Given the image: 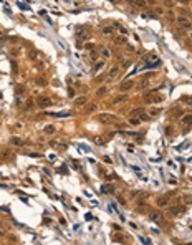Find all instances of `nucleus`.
Masks as SVG:
<instances>
[{
    "label": "nucleus",
    "mask_w": 192,
    "mask_h": 245,
    "mask_svg": "<svg viewBox=\"0 0 192 245\" xmlns=\"http://www.w3.org/2000/svg\"><path fill=\"white\" fill-rule=\"evenodd\" d=\"M149 220L161 224V222L164 220V217H162V212H159V210H152V212L149 214Z\"/></svg>",
    "instance_id": "f257e3e1"
},
{
    "label": "nucleus",
    "mask_w": 192,
    "mask_h": 245,
    "mask_svg": "<svg viewBox=\"0 0 192 245\" xmlns=\"http://www.w3.org/2000/svg\"><path fill=\"white\" fill-rule=\"evenodd\" d=\"M36 103H38L40 108H48V106H52V99L46 98V96H40V98L36 99Z\"/></svg>",
    "instance_id": "f03ea898"
},
{
    "label": "nucleus",
    "mask_w": 192,
    "mask_h": 245,
    "mask_svg": "<svg viewBox=\"0 0 192 245\" xmlns=\"http://www.w3.org/2000/svg\"><path fill=\"white\" fill-rule=\"evenodd\" d=\"M98 119H100V121H104V122H106V121H116V116H114V114H108V113H103V114H100V116H98Z\"/></svg>",
    "instance_id": "7ed1b4c3"
},
{
    "label": "nucleus",
    "mask_w": 192,
    "mask_h": 245,
    "mask_svg": "<svg viewBox=\"0 0 192 245\" xmlns=\"http://www.w3.org/2000/svg\"><path fill=\"white\" fill-rule=\"evenodd\" d=\"M132 86H134V81H132V79H126V81H123V83H121L119 90L121 91H128V90H131Z\"/></svg>",
    "instance_id": "20e7f679"
},
{
    "label": "nucleus",
    "mask_w": 192,
    "mask_h": 245,
    "mask_svg": "<svg viewBox=\"0 0 192 245\" xmlns=\"http://www.w3.org/2000/svg\"><path fill=\"white\" fill-rule=\"evenodd\" d=\"M149 83H151V79H149V76H146V78H142V79H141V81H139V83H137L136 85V90H144V88H146V86H149Z\"/></svg>",
    "instance_id": "39448f33"
},
{
    "label": "nucleus",
    "mask_w": 192,
    "mask_h": 245,
    "mask_svg": "<svg viewBox=\"0 0 192 245\" xmlns=\"http://www.w3.org/2000/svg\"><path fill=\"white\" fill-rule=\"evenodd\" d=\"M128 4L132 5V7H141V8H144L146 5H148V2H146V0H128Z\"/></svg>",
    "instance_id": "423d86ee"
},
{
    "label": "nucleus",
    "mask_w": 192,
    "mask_h": 245,
    "mask_svg": "<svg viewBox=\"0 0 192 245\" xmlns=\"http://www.w3.org/2000/svg\"><path fill=\"white\" fill-rule=\"evenodd\" d=\"M118 73H119V66L116 65V66H113L111 70L108 71V78H116V76H118Z\"/></svg>",
    "instance_id": "0eeeda50"
},
{
    "label": "nucleus",
    "mask_w": 192,
    "mask_h": 245,
    "mask_svg": "<svg viewBox=\"0 0 192 245\" xmlns=\"http://www.w3.org/2000/svg\"><path fill=\"white\" fill-rule=\"evenodd\" d=\"M169 212H171L172 215H179V214L184 212V207H171V209H169Z\"/></svg>",
    "instance_id": "6e6552de"
},
{
    "label": "nucleus",
    "mask_w": 192,
    "mask_h": 245,
    "mask_svg": "<svg viewBox=\"0 0 192 245\" xmlns=\"http://www.w3.org/2000/svg\"><path fill=\"white\" fill-rule=\"evenodd\" d=\"M157 206H159V207H167V206H169V199H167V197L157 199Z\"/></svg>",
    "instance_id": "1a4fd4ad"
},
{
    "label": "nucleus",
    "mask_w": 192,
    "mask_h": 245,
    "mask_svg": "<svg viewBox=\"0 0 192 245\" xmlns=\"http://www.w3.org/2000/svg\"><path fill=\"white\" fill-rule=\"evenodd\" d=\"M55 131H56V128L53 126V124H50V126H45L43 133H45V134H53V133H55Z\"/></svg>",
    "instance_id": "9d476101"
},
{
    "label": "nucleus",
    "mask_w": 192,
    "mask_h": 245,
    "mask_svg": "<svg viewBox=\"0 0 192 245\" xmlns=\"http://www.w3.org/2000/svg\"><path fill=\"white\" fill-rule=\"evenodd\" d=\"M104 66V61H98V63H94V66H93V71L94 73H98V71H101Z\"/></svg>",
    "instance_id": "9b49d317"
},
{
    "label": "nucleus",
    "mask_w": 192,
    "mask_h": 245,
    "mask_svg": "<svg viewBox=\"0 0 192 245\" xmlns=\"http://www.w3.org/2000/svg\"><path fill=\"white\" fill-rule=\"evenodd\" d=\"M180 122L182 124H192V114H185L184 118L180 119Z\"/></svg>",
    "instance_id": "f8f14e48"
},
{
    "label": "nucleus",
    "mask_w": 192,
    "mask_h": 245,
    "mask_svg": "<svg viewBox=\"0 0 192 245\" xmlns=\"http://www.w3.org/2000/svg\"><path fill=\"white\" fill-rule=\"evenodd\" d=\"M101 55H103L104 58H109V56H111V50L106 48V47H103V48H101Z\"/></svg>",
    "instance_id": "ddd939ff"
},
{
    "label": "nucleus",
    "mask_w": 192,
    "mask_h": 245,
    "mask_svg": "<svg viewBox=\"0 0 192 245\" xmlns=\"http://www.w3.org/2000/svg\"><path fill=\"white\" fill-rule=\"evenodd\" d=\"M84 103H86V98H84V96H80V98L75 99V104H76V106H83Z\"/></svg>",
    "instance_id": "4468645a"
},
{
    "label": "nucleus",
    "mask_w": 192,
    "mask_h": 245,
    "mask_svg": "<svg viewBox=\"0 0 192 245\" xmlns=\"http://www.w3.org/2000/svg\"><path fill=\"white\" fill-rule=\"evenodd\" d=\"M113 32H114V28H113V27H109V25L103 27V35H111Z\"/></svg>",
    "instance_id": "2eb2a0df"
},
{
    "label": "nucleus",
    "mask_w": 192,
    "mask_h": 245,
    "mask_svg": "<svg viewBox=\"0 0 192 245\" xmlns=\"http://www.w3.org/2000/svg\"><path fill=\"white\" fill-rule=\"evenodd\" d=\"M94 144H98V146H104V144H106V141H104L101 136H94Z\"/></svg>",
    "instance_id": "dca6fc26"
},
{
    "label": "nucleus",
    "mask_w": 192,
    "mask_h": 245,
    "mask_svg": "<svg viewBox=\"0 0 192 245\" xmlns=\"http://www.w3.org/2000/svg\"><path fill=\"white\" fill-rule=\"evenodd\" d=\"M129 122H131L132 126H137V124L141 122V119H139V116H132V118L129 119Z\"/></svg>",
    "instance_id": "f3484780"
},
{
    "label": "nucleus",
    "mask_w": 192,
    "mask_h": 245,
    "mask_svg": "<svg viewBox=\"0 0 192 245\" xmlns=\"http://www.w3.org/2000/svg\"><path fill=\"white\" fill-rule=\"evenodd\" d=\"M53 116H56V118H66V116H70L68 111H60V113H55Z\"/></svg>",
    "instance_id": "a211bd4d"
},
{
    "label": "nucleus",
    "mask_w": 192,
    "mask_h": 245,
    "mask_svg": "<svg viewBox=\"0 0 192 245\" xmlns=\"http://www.w3.org/2000/svg\"><path fill=\"white\" fill-rule=\"evenodd\" d=\"M12 144H15V146H23V141L18 138H12Z\"/></svg>",
    "instance_id": "6ab92c4d"
},
{
    "label": "nucleus",
    "mask_w": 192,
    "mask_h": 245,
    "mask_svg": "<svg viewBox=\"0 0 192 245\" xmlns=\"http://www.w3.org/2000/svg\"><path fill=\"white\" fill-rule=\"evenodd\" d=\"M124 99H126V95H119V96H116V98H114V104L121 103V101H124Z\"/></svg>",
    "instance_id": "aec40b11"
},
{
    "label": "nucleus",
    "mask_w": 192,
    "mask_h": 245,
    "mask_svg": "<svg viewBox=\"0 0 192 245\" xmlns=\"http://www.w3.org/2000/svg\"><path fill=\"white\" fill-rule=\"evenodd\" d=\"M139 119H141V122H142V121H149V119H151V116L146 114V113H142V114H139Z\"/></svg>",
    "instance_id": "412c9836"
},
{
    "label": "nucleus",
    "mask_w": 192,
    "mask_h": 245,
    "mask_svg": "<svg viewBox=\"0 0 192 245\" xmlns=\"http://www.w3.org/2000/svg\"><path fill=\"white\" fill-rule=\"evenodd\" d=\"M106 91H108V88H106V86H101V88H100V90L96 91V93H98V96H103V95H104V93H106Z\"/></svg>",
    "instance_id": "4be33fe9"
},
{
    "label": "nucleus",
    "mask_w": 192,
    "mask_h": 245,
    "mask_svg": "<svg viewBox=\"0 0 192 245\" xmlns=\"http://www.w3.org/2000/svg\"><path fill=\"white\" fill-rule=\"evenodd\" d=\"M116 43L118 45H126V38H124V36H118V38H116Z\"/></svg>",
    "instance_id": "5701e85b"
},
{
    "label": "nucleus",
    "mask_w": 192,
    "mask_h": 245,
    "mask_svg": "<svg viewBox=\"0 0 192 245\" xmlns=\"http://www.w3.org/2000/svg\"><path fill=\"white\" fill-rule=\"evenodd\" d=\"M98 58H100V53L96 52V50H91V60H94V61H96Z\"/></svg>",
    "instance_id": "b1692460"
},
{
    "label": "nucleus",
    "mask_w": 192,
    "mask_h": 245,
    "mask_svg": "<svg viewBox=\"0 0 192 245\" xmlns=\"http://www.w3.org/2000/svg\"><path fill=\"white\" fill-rule=\"evenodd\" d=\"M118 30H119V32L123 33V35H128V28H124L123 25H118Z\"/></svg>",
    "instance_id": "393cba45"
},
{
    "label": "nucleus",
    "mask_w": 192,
    "mask_h": 245,
    "mask_svg": "<svg viewBox=\"0 0 192 245\" xmlns=\"http://www.w3.org/2000/svg\"><path fill=\"white\" fill-rule=\"evenodd\" d=\"M144 111L141 109V108H137V109H132V116H139V114H142Z\"/></svg>",
    "instance_id": "a878e982"
},
{
    "label": "nucleus",
    "mask_w": 192,
    "mask_h": 245,
    "mask_svg": "<svg viewBox=\"0 0 192 245\" xmlns=\"http://www.w3.org/2000/svg\"><path fill=\"white\" fill-rule=\"evenodd\" d=\"M36 85H40V86H45V85H46V79H45V78H38V79H36Z\"/></svg>",
    "instance_id": "bb28decb"
},
{
    "label": "nucleus",
    "mask_w": 192,
    "mask_h": 245,
    "mask_svg": "<svg viewBox=\"0 0 192 245\" xmlns=\"http://www.w3.org/2000/svg\"><path fill=\"white\" fill-rule=\"evenodd\" d=\"M94 109H96V104H88V108H86V113H93Z\"/></svg>",
    "instance_id": "cd10ccee"
},
{
    "label": "nucleus",
    "mask_w": 192,
    "mask_h": 245,
    "mask_svg": "<svg viewBox=\"0 0 192 245\" xmlns=\"http://www.w3.org/2000/svg\"><path fill=\"white\" fill-rule=\"evenodd\" d=\"M68 98H75V90L73 88H68Z\"/></svg>",
    "instance_id": "c85d7f7f"
},
{
    "label": "nucleus",
    "mask_w": 192,
    "mask_h": 245,
    "mask_svg": "<svg viewBox=\"0 0 192 245\" xmlns=\"http://www.w3.org/2000/svg\"><path fill=\"white\" fill-rule=\"evenodd\" d=\"M159 111H161L159 108H157V109H152V111H151V114H149V116H156V114H159Z\"/></svg>",
    "instance_id": "c756f323"
},
{
    "label": "nucleus",
    "mask_w": 192,
    "mask_h": 245,
    "mask_svg": "<svg viewBox=\"0 0 192 245\" xmlns=\"http://www.w3.org/2000/svg\"><path fill=\"white\" fill-rule=\"evenodd\" d=\"M139 238H141L142 243H151V240H148V238H144V237H139Z\"/></svg>",
    "instance_id": "7c9ffc66"
},
{
    "label": "nucleus",
    "mask_w": 192,
    "mask_h": 245,
    "mask_svg": "<svg viewBox=\"0 0 192 245\" xmlns=\"http://www.w3.org/2000/svg\"><path fill=\"white\" fill-rule=\"evenodd\" d=\"M43 172H45V174H46V176H48V177H52V172H50V171H48V169H45V171H43Z\"/></svg>",
    "instance_id": "2f4dec72"
},
{
    "label": "nucleus",
    "mask_w": 192,
    "mask_h": 245,
    "mask_svg": "<svg viewBox=\"0 0 192 245\" xmlns=\"http://www.w3.org/2000/svg\"><path fill=\"white\" fill-rule=\"evenodd\" d=\"M103 161H104V162H111V159H109L108 156H104V157H103Z\"/></svg>",
    "instance_id": "473e14b6"
},
{
    "label": "nucleus",
    "mask_w": 192,
    "mask_h": 245,
    "mask_svg": "<svg viewBox=\"0 0 192 245\" xmlns=\"http://www.w3.org/2000/svg\"><path fill=\"white\" fill-rule=\"evenodd\" d=\"M166 5H167V7H172V2L171 0H166Z\"/></svg>",
    "instance_id": "72a5a7b5"
},
{
    "label": "nucleus",
    "mask_w": 192,
    "mask_h": 245,
    "mask_svg": "<svg viewBox=\"0 0 192 245\" xmlns=\"http://www.w3.org/2000/svg\"><path fill=\"white\" fill-rule=\"evenodd\" d=\"M179 2H180V4H184V5H185V4H189V0H179Z\"/></svg>",
    "instance_id": "f704fd0d"
},
{
    "label": "nucleus",
    "mask_w": 192,
    "mask_h": 245,
    "mask_svg": "<svg viewBox=\"0 0 192 245\" xmlns=\"http://www.w3.org/2000/svg\"><path fill=\"white\" fill-rule=\"evenodd\" d=\"M0 38H4V32L2 30H0Z\"/></svg>",
    "instance_id": "c9c22d12"
},
{
    "label": "nucleus",
    "mask_w": 192,
    "mask_h": 245,
    "mask_svg": "<svg viewBox=\"0 0 192 245\" xmlns=\"http://www.w3.org/2000/svg\"><path fill=\"white\" fill-rule=\"evenodd\" d=\"M111 4H118V0H111Z\"/></svg>",
    "instance_id": "e433bc0d"
},
{
    "label": "nucleus",
    "mask_w": 192,
    "mask_h": 245,
    "mask_svg": "<svg viewBox=\"0 0 192 245\" xmlns=\"http://www.w3.org/2000/svg\"><path fill=\"white\" fill-rule=\"evenodd\" d=\"M189 36H190V40H192V32H190V35H189Z\"/></svg>",
    "instance_id": "4c0bfd02"
},
{
    "label": "nucleus",
    "mask_w": 192,
    "mask_h": 245,
    "mask_svg": "<svg viewBox=\"0 0 192 245\" xmlns=\"http://www.w3.org/2000/svg\"><path fill=\"white\" fill-rule=\"evenodd\" d=\"M2 235H4V233H2V232H0V237H2Z\"/></svg>",
    "instance_id": "58836bf2"
}]
</instances>
